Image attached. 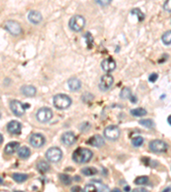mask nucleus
I'll return each instance as SVG.
<instances>
[{
    "instance_id": "2",
    "label": "nucleus",
    "mask_w": 171,
    "mask_h": 192,
    "mask_svg": "<svg viewBox=\"0 0 171 192\" xmlns=\"http://www.w3.org/2000/svg\"><path fill=\"white\" fill-rule=\"evenodd\" d=\"M53 104L57 109H66L72 104V99L66 94H57L53 97Z\"/></svg>"
},
{
    "instance_id": "36",
    "label": "nucleus",
    "mask_w": 171,
    "mask_h": 192,
    "mask_svg": "<svg viewBox=\"0 0 171 192\" xmlns=\"http://www.w3.org/2000/svg\"><path fill=\"white\" fill-rule=\"evenodd\" d=\"M81 190H82L81 188L79 186H74L71 188V191H81Z\"/></svg>"
},
{
    "instance_id": "7",
    "label": "nucleus",
    "mask_w": 171,
    "mask_h": 192,
    "mask_svg": "<svg viewBox=\"0 0 171 192\" xmlns=\"http://www.w3.org/2000/svg\"><path fill=\"white\" fill-rule=\"evenodd\" d=\"M10 107L11 111L13 112V114L18 117H21L25 114L26 109L29 108V105H25L22 103L17 100H12L10 103Z\"/></svg>"
},
{
    "instance_id": "31",
    "label": "nucleus",
    "mask_w": 171,
    "mask_h": 192,
    "mask_svg": "<svg viewBox=\"0 0 171 192\" xmlns=\"http://www.w3.org/2000/svg\"><path fill=\"white\" fill-rule=\"evenodd\" d=\"M143 143H144V138L140 136H137V137L133 138L132 139V144L134 147H137V148L140 147L143 144Z\"/></svg>"
},
{
    "instance_id": "21",
    "label": "nucleus",
    "mask_w": 171,
    "mask_h": 192,
    "mask_svg": "<svg viewBox=\"0 0 171 192\" xmlns=\"http://www.w3.org/2000/svg\"><path fill=\"white\" fill-rule=\"evenodd\" d=\"M37 169L39 171V173H45L50 170V165L45 161H40L37 164Z\"/></svg>"
},
{
    "instance_id": "43",
    "label": "nucleus",
    "mask_w": 171,
    "mask_h": 192,
    "mask_svg": "<svg viewBox=\"0 0 171 192\" xmlns=\"http://www.w3.org/2000/svg\"><path fill=\"white\" fill-rule=\"evenodd\" d=\"M4 182V180H3V178H1V177H0V184H2V183Z\"/></svg>"
},
{
    "instance_id": "4",
    "label": "nucleus",
    "mask_w": 171,
    "mask_h": 192,
    "mask_svg": "<svg viewBox=\"0 0 171 192\" xmlns=\"http://www.w3.org/2000/svg\"><path fill=\"white\" fill-rule=\"evenodd\" d=\"M53 113L51 109L47 107H44L39 109L36 113V119L40 123H45L52 119Z\"/></svg>"
},
{
    "instance_id": "27",
    "label": "nucleus",
    "mask_w": 171,
    "mask_h": 192,
    "mask_svg": "<svg viewBox=\"0 0 171 192\" xmlns=\"http://www.w3.org/2000/svg\"><path fill=\"white\" fill-rule=\"evenodd\" d=\"M139 123L145 127H147V128H153L155 126L154 121L151 119H143V120H139Z\"/></svg>"
},
{
    "instance_id": "1",
    "label": "nucleus",
    "mask_w": 171,
    "mask_h": 192,
    "mask_svg": "<svg viewBox=\"0 0 171 192\" xmlns=\"http://www.w3.org/2000/svg\"><path fill=\"white\" fill-rule=\"evenodd\" d=\"M93 156V154L90 149L86 148H78L72 155L73 161L79 164H84L89 162Z\"/></svg>"
},
{
    "instance_id": "18",
    "label": "nucleus",
    "mask_w": 171,
    "mask_h": 192,
    "mask_svg": "<svg viewBox=\"0 0 171 192\" xmlns=\"http://www.w3.org/2000/svg\"><path fill=\"white\" fill-rule=\"evenodd\" d=\"M20 147V144L18 142H10L5 146V152L7 155H13L15 153Z\"/></svg>"
},
{
    "instance_id": "44",
    "label": "nucleus",
    "mask_w": 171,
    "mask_h": 192,
    "mask_svg": "<svg viewBox=\"0 0 171 192\" xmlns=\"http://www.w3.org/2000/svg\"><path fill=\"white\" fill-rule=\"evenodd\" d=\"M114 190H116V191H121L119 189H114Z\"/></svg>"
},
{
    "instance_id": "25",
    "label": "nucleus",
    "mask_w": 171,
    "mask_h": 192,
    "mask_svg": "<svg viewBox=\"0 0 171 192\" xmlns=\"http://www.w3.org/2000/svg\"><path fill=\"white\" fill-rule=\"evenodd\" d=\"M131 96H132V92L128 87H124L120 92V97L122 99H129Z\"/></svg>"
},
{
    "instance_id": "9",
    "label": "nucleus",
    "mask_w": 171,
    "mask_h": 192,
    "mask_svg": "<svg viewBox=\"0 0 171 192\" xmlns=\"http://www.w3.org/2000/svg\"><path fill=\"white\" fill-rule=\"evenodd\" d=\"M104 134H105V137L107 139L110 140V141H115V140H117L119 138L121 132H120L118 126L111 125L105 128Z\"/></svg>"
},
{
    "instance_id": "35",
    "label": "nucleus",
    "mask_w": 171,
    "mask_h": 192,
    "mask_svg": "<svg viewBox=\"0 0 171 192\" xmlns=\"http://www.w3.org/2000/svg\"><path fill=\"white\" fill-rule=\"evenodd\" d=\"M170 4H171V0H166L164 5H163V9L168 11L169 13H170L171 10H170Z\"/></svg>"
},
{
    "instance_id": "29",
    "label": "nucleus",
    "mask_w": 171,
    "mask_h": 192,
    "mask_svg": "<svg viewBox=\"0 0 171 192\" xmlns=\"http://www.w3.org/2000/svg\"><path fill=\"white\" fill-rule=\"evenodd\" d=\"M148 181H149V178L147 176H139L134 180V184L137 185H146L147 184Z\"/></svg>"
},
{
    "instance_id": "28",
    "label": "nucleus",
    "mask_w": 171,
    "mask_h": 192,
    "mask_svg": "<svg viewBox=\"0 0 171 192\" xmlns=\"http://www.w3.org/2000/svg\"><path fill=\"white\" fill-rule=\"evenodd\" d=\"M162 41L165 45H170L171 44V32L170 30L167 31L166 33L163 34L162 36Z\"/></svg>"
},
{
    "instance_id": "20",
    "label": "nucleus",
    "mask_w": 171,
    "mask_h": 192,
    "mask_svg": "<svg viewBox=\"0 0 171 192\" xmlns=\"http://www.w3.org/2000/svg\"><path fill=\"white\" fill-rule=\"evenodd\" d=\"M17 154H18V156H19L20 158L28 159L31 155V150H30L29 147L23 146V147L18 149Z\"/></svg>"
},
{
    "instance_id": "17",
    "label": "nucleus",
    "mask_w": 171,
    "mask_h": 192,
    "mask_svg": "<svg viewBox=\"0 0 171 192\" xmlns=\"http://www.w3.org/2000/svg\"><path fill=\"white\" fill-rule=\"evenodd\" d=\"M43 19L42 15L40 14L39 11L36 10H31L29 14V20L30 22L33 24H39L41 22Z\"/></svg>"
},
{
    "instance_id": "19",
    "label": "nucleus",
    "mask_w": 171,
    "mask_h": 192,
    "mask_svg": "<svg viewBox=\"0 0 171 192\" xmlns=\"http://www.w3.org/2000/svg\"><path fill=\"white\" fill-rule=\"evenodd\" d=\"M21 91H22V93L23 95H25L26 96H29V97L35 96V94L37 92L36 88L33 86H23L21 88Z\"/></svg>"
},
{
    "instance_id": "13",
    "label": "nucleus",
    "mask_w": 171,
    "mask_h": 192,
    "mask_svg": "<svg viewBox=\"0 0 171 192\" xmlns=\"http://www.w3.org/2000/svg\"><path fill=\"white\" fill-rule=\"evenodd\" d=\"M116 67V62L114 61V59H112V58H107V59H105V60L101 63V67H102V69H103L105 72H112L113 70H115Z\"/></svg>"
},
{
    "instance_id": "40",
    "label": "nucleus",
    "mask_w": 171,
    "mask_h": 192,
    "mask_svg": "<svg viewBox=\"0 0 171 192\" xmlns=\"http://www.w3.org/2000/svg\"><path fill=\"white\" fill-rule=\"evenodd\" d=\"M124 190H130V187L129 186H126V187H124Z\"/></svg>"
},
{
    "instance_id": "10",
    "label": "nucleus",
    "mask_w": 171,
    "mask_h": 192,
    "mask_svg": "<svg viewBox=\"0 0 171 192\" xmlns=\"http://www.w3.org/2000/svg\"><path fill=\"white\" fill-rule=\"evenodd\" d=\"M114 84V78L110 74H105L103 75L100 79L99 84V87L102 91H108L110 89V87L113 86Z\"/></svg>"
},
{
    "instance_id": "16",
    "label": "nucleus",
    "mask_w": 171,
    "mask_h": 192,
    "mask_svg": "<svg viewBox=\"0 0 171 192\" xmlns=\"http://www.w3.org/2000/svg\"><path fill=\"white\" fill-rule=\"evenodd\" d=\"M68 86L71 91H77L81 88V82L76 77H73L68 80Z\"/></svg>"
},
{
    "instance_id": "14",
    "label": "nucleus",
    "mask_w": 171,
    "mask_h": 192,
    "mask_svg": "<svg viewBox=\"0 0 171 192\" xmlns=\"http://www.w3.org/2000/svg\"><path fill=\"white\" fill-rule=\"evenodd\" d=\"M61 140H62V143L64 145L71 146V145L75 144V142L76 140V137L75 135L74 134V132H67L62 134Z\"/></svg>"
},
{
    "instance_id": "37",
    "label": "nucleus",
    "mask_w": 171,
    "mask_h": 192,
    "mask_svg": "<svg viewBox=\"0 0 171 192\" xmlns=\"http://www.w3.org/2000/svg\"><path fill=\"white\" fill-rule=\"evenodd\" d=\"M129 99L131 100V102H132L133 103H136V102H137V97L135 96H133V95H132V96H130Z\"/></svg>"
},
{
    "instance_id": "11",
    "label": "nucleus",
    "mask_w": 171,
    "mask_h": 192,
    "mask_svg": "<svg viewBox=\"0 0 171 192\" xmlns=\"http://www.w3.org/2000/svg\"><path fill=\"white\" fill-rule=\"evenodd\" d=\"M29 142L34 148H41L45 144V138L40 133H33L31 135Z\"/></svg>"
},
{
    "instance_id": "23",
    "label": "nucleus",
    "mask_w": 171,
    "mask_h": 192,
    "mask_svg": "<svg viewBox=\"0 0 171 192\" xmlns=\"http://www.w3.org/2000/svg\"><path fill=\"white\" fill-rule=\"evenodd\" d=\"M12 178L15 182L17 183H23L25 182L28 178H29V175L28 174H24V173H13Z\"/></svg>"
},
{
    "instance_id": "12",
    "label": "nucleus",
    "mask_w": 171,
    "mask_h": 192,
    "mask_svg": "<svg viewBox=\"0 0 171 192\" xmlns=\"http://www.w3.org/2000/svg\"><path fill=\"white\" fill-rule=\"evenodd\" d=\"M7 130L11 134H20L22 131V124L17 120H11L7 125Z\"/></svg>"
},
{
    "instance_id": "15",
    "label": "nucleus",
    "mask_w": 171,
    "mask_h": 192,
    "mask_svg": "<svg viewBox=\"0 0 171 192\" xmlns=\"http://www.w3.org/2000/svg\"><path fill=\"white\" fill-rule=\"evenodd\" d=\"M87 144H90L91 146L100 148L105 145V139L100 135H94L87 141Z\"/></svg>"
},
{
    "instance_id": "30",
    "label": "nucleus",
    "mask_w": 171,
    "mask_h": 192,
    "mask_svg": "<svg viewBox=\"0 0 171 192\" xmlns=\"http://www.w3.org/2000/svg\"><path fill=\"white\" fill-rule=\"evenodd\" d=\"M131 13L138 17L139 21H142L143 20L145 19V15L143 14L142 11L139 10V9H138V8H134L133 10H132Z\"/></svg>"
},
{
    "instance_id": "26",
    "label": "nucleus",
    "mask_w": 171,
    "mask_h": 192,
    "mask_svg": "<svg viewBox=\"0 0 171 192\" xmlns=\"http://www.w3.org/2000/svg\"><path fill=\"white\" fill-rule=\"evenodd\" d=\"M59 179H60V181L63 184H65V185H69V184H70L72 182V178L69 176V175H68V174H65V173H61V174H59Z\"/></svg>"
},
{
    "instance_id": "22",
    "label": "nucleus",
    "mask_w": 171,
    "mask_h": 192,
    "mask_svg": "<svg viewBox=\"0 0 171 192\" xmlns=\"http://www.w3.org/2000/svg\"><path fill=\"white\" fill-rule=\"evenodd\" d=\"M130 114L134 117H142V116L147 115V111L145 109H142V108H137V109H131Z\"/></svg>"
},
{
    "instance_id": "42",
    "label": "nucleus",
    "mask_w": 171,
    "mask_h": 192,
    "mask_svg": "<svg viewBox=\"0 0 171 192\" xmlns=\"http://www.w3.org/2000/svg\"><path fill=\"white\" fill-rule=\"evenodd\" d=\"M167 190H168V191H170V187L166 188L165 190H163V191H167Z\"/></svg>"
},
{
    "instance_id": "32",
    "label": "nucleus",
    "mask_w": 171,
    "mask_h": 192,
    "mask_svg": "<svg viewBox=\"0 0 171 192\" xmlns=\"http://www.w3.org/2000/svg\"><path fill=\"white\" fill-rule=\"evenodd\" d=\"M95 2L98 5H99L100 6L105 7V6L109 5L112 2V0H95Z\"/></svg>"
},
{
    "instance_id": "39",
    "label": "nucleus",
    "mask_w": 171,
    "mask_h": 192,
    "mask_svg": "<svg viewBox=\"0 0 171 192\" xmlns=\"http://www.w3.org/2000/svg\"><path fill=\"white\" fill-rule=\"evenodd\" d=\"M3 141H4V138H3L2 134H0V144L3 143Z\"/></svg>"
},
{
    "instance_id": "6",
    "label": "nucleus",
    "mask_w": 171,
    "mask_h": 192,
    "mask_svg": "<svg viewBox=\"0 0 171 192\" xmlns=\"http://www.w3.org/2000/svg\"><path fill=\"white\" fill-rule=\"evenodd\" d=\"M45 157L51 162H58L62 157V150L58 147L50 148L45 153Z\"/></svg>"
},
{
    "instance_id": "3",
    "label": "nucleus",
    "mask_w": 171,
    "mask_h": 192,
    "mask_svg": "<svg viewBox=\"0 0 171 192\" xmlns=\"http://www.w3.org/2000/svg\"><path fill=\"white\" fill-rule=\"evenodd\" d=\"M86 20L81 15H75L72 17L69 26L74 32H81L85 28Z\"/></svg>"
},
{
    "instance_id": "34",
    "label": "nucleus",
    "mask_w": 171,
    "mask_h": 192,
    "mask_svg": "<svg viewBox=\"0 0 171 192\" xmlns=\"http://www.w3.org/2000/svg\"><path fill=\"white\" fill-rule=\"evenodd\" d=\"M157 79H158V74H157V73H152L149 78H148V80L151 82V83H154V82H156Z\"/></svg>"
},
{
    "instance_id": "24",
    "label": "nucleus",
    "mask_w": 171,
    "mask_h": 192,
    "mask_svg": "<svg viewBox=\"0 0 171 192\" xmlns=\"http://www.w3.org/2000/svg\"><path fill=\"white\" fill-rule=\"evenodd\" d=\"M81 173L86 176H93L98 173V170L92 167H86V168L81 169Z\"/></svg>"
},
{
    "instance_id": "41",
    "label": "nucleus",
    "mask_w": 171,
    "mask_h": 192,
    "mask_svg": "<svg viewBox=\"0 0 171 192\" xmlns=\"http://www.w3.org/2000/svg\"><path fill=\"white\" fill-rule=\"evenodd\" d=\"M168 123H169V125H170V115L168 117Z\"/></svg>"
},
{
    "instance_id": "8",
    "label": "nucleus",
    "mask_w": 171,
    "mask_h": 192,
    "mask_svg": "<svg viewBox=\"0 0 171 192\" xmlns=\"http://www.w3.org/2000/svg\"><path fill=\"white\" fill-rule=\"evenodd\" d=\"M149 148L154 153H163L168 149V144L163 140H152L149 144Z\"/></svg>"
},
{
    "instance_id": "33",
    "label": "nucleus",
    "mask_w": 171,
    "mask_h": 192,
    "mask_svg": "<svg viewBox=\"0 0 171 192\" xmlns=\"http://www.w3.org/2000/svg\"><path fill=\"white\" fill-rule=\"evenodd\" d=\"M85 191H98V188L96 187L94 184H87L84 188Z\"/></svg>"
},
{
    "instance_id": "38",
    "label": "nucleus",
    "mask_w": 171,
    "mask_h": 192,
    "mask_svg": "<svg viewBox=\"0 0 171 192\" xmlns=\"http://www.w3.org/2000/svg\"><path fill=\"white\" fill-rule=\"evenodd\" d=\"M133 191H143V192H146L147 191L146 189H144V188H136V189H134L133 190Z\"/></svg>"
},
{
    "instance_id": "5",
    "label": "nucleus",
    "mask_w": 171,
    "mask_h": 192,
    "mask_svg": "<svg viewBox=\"0 0 171 192\" xmlns=\"http://www.w3.org/2000/svg\"><path fill=\"white\" fill-rule=\"evenodd\" d=\"M4 28L14 36H18L22 32V28L21 25L17 21H13V20L5 21V23L4 24Z\"/></svg>"
}]
</instances>
